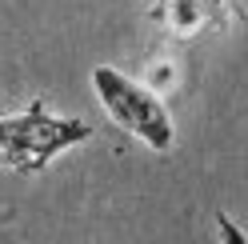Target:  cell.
I'll return each instance as SVG.
<instances>
[{
    "mask_svg": "<svg viewBox=\"0 0 248 244\" xmlns=\"http://www.w3.org/2000/svg\"><path fill=\"white\" fill-rule=\"evenodd\" d=\"M92 136V124L76 116H52L44 100H32L20 112H0V160L12 172L32 176L76 144Z\"/></svg>",
    "mask_w": 248,
    "mask_h": 244,
    "instance_id": "cell-1",
    "label": "cell"
},
{
    "mask_svg": "<svg viewBox=\"0 0 248 244\" xmlns=\"http://www.w3.org/2000/svg\"><path fill=\"white\" fill-rule=\"evenodd\" d=\"M92 88L104 104V112L112 116V124H120L124 132H132L136 140H144L152 152H168L176 140L172 116H168V104L156 88H148L132 76H124L112 64L92 68Z\"/></svg>",
    "mask_w": 248,
    "mask_h": 244,
    "instance_id": "cell-2",
    "label": "cell"
}]
</instances>
